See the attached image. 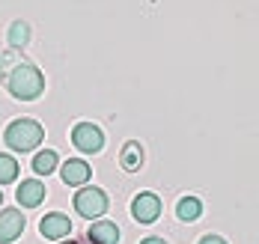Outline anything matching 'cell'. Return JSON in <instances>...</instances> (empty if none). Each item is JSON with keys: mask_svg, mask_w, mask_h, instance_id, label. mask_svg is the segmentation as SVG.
Listing matches in <instances>:
<instances>
[{"mask_svg": "<svg viewBox=\"0 0 259 244\" xmlns=\"http://www.w3.org/2000/svg\"><path fill=\"white\" fill-rule=\"evenodd\" d=\"M164 212V200L158 197L155 190H140L134 200H131V217H134V223H140V226H149V223H155L158 217Z\"/></svg>", "mask_w": 259, "mask_h": 244, "instance_id": "277c9868", "label": "cell"}, {"mask_svg": "<svg viewBox=\"0 0 259 244\" xmlns=\"http://www.w3.org/2000/svg\"><path fill=\"white\" fill-rule=\"evenodd\" d=\"M42 140H45V128H42V122H36L33 116H18V119H12L9 125H6V131H3V143L12 149V152H33L36 146H42Z\"/></svg>", "mask_w": 259, "mask_h": 244, "instance_id": "7a4b0ae2", "label": "cell"}, {"mask_svg": "<svg viewBox=\"0 0 259 244\" xmlns=\"http://www.w3.org/2000/svg\"><path fill=\"white\" fill-rule=\"evenodd\" d=\"M197 244H230V241H227L224 235H214V232H206V235H203V238H200Z\"/></svg>", "mask_w": 259, "mask_h": 244, "instance_id": "e0dca14e", "label": "cell"}, {"mask_svg": "<svg viewBox=\"0 0 259 244\" xmlns=\"http://www.w3.org/2000/svg\"><path fill=\"white\" fill-rule=\"evenodd\" d=\"M60 244H78V241H60Z\"/></svg>", "mask_w": 259, "mask_h": 244, "instance_id": "d6986e66", "label": "cell"}, {"mask_svg": "<svg viewBox=\"0 0 259 244\" xmlns=\"http://www.w3.org/2000/svg\"><path fill=\"white\" fill-rule=\"evenodd\" d=\"M3 86L9 89L12 99L18 102H36L42 92H45V75L39 66H33L30 60L15 63L6 75H3Z\"/></svg>", "mask_w": 259, "mask_h": 244, "instance_id": "6da1fadb", "label": "cell"}, {"mask_svg": "<svg viewBox=\"0 0 259 244\" xmlns=\"http://www.w3.org/2000/svg\"><path fill=\"white\" fill-rule=\"evenodd\" d=\"M75 212L80 217H87V220H93V217H104L107 215V209H110V200H107V193L102 188H90V185H83V188L75 193Z\"/></svg>", "mask_w": 259, "mask_h": 244, "instance_id": "3957f363", "label": "cell"}, {"mask_svg": "<svg viewBox=\"0 0 259 244\" xmlns=\"http://www.w3.org/2000/svg\"><path fill=\"white\" fill-rule=\"evenodd\" d=\"M200 215H203V200L200 197L188 193V197H182L176 203V217L182 223H194V220H200Z\"/></svg>", "mask_w": 259, "mask_h": 244, "instance_id": "7c38bea8", "label": "cell"}, {"mask_svg": "<svg viewBox=\"0 0 259 244\" xmlns=\"http://www.w3.org/2000/svg\"><path fill=\"white\" fill-rule=\"evenodd\" d=\"M24 229L27 217L21 215V209H0V244H12L15 238H21Z\"/></svg>", "mask_w": 259, "mask_h": 244, "instance_id": "52a82bcc", "label": "cell"}, {"mask_svg": "<svg viewBox=\"0 0 259 244\" xmlns=\"http://www.w3.org/2000/svg\"><path fill=\"white\" fill-rule=\"evenodd\" d=\"M72 146L83 155H99L104 149V131L96 122H78L72 128Z\"/></svg>", "mask_w": 259, "mask_h": 244, "instance_id": "5b68a950", "label": "cell"}, {"mask_svg": "<svg viewBox=\"0 0 259 244\" xmlns=\"http://www.w3.org/2000/svg\"><path fill=\"white\" fill-rule=\"evenodd\" d=\"M60 179L69 188H83L93 179V167L83 161V158H69V161L60 167Z\"/></svg>", "mask_w": 259, "mask_h": 244, "instance_id": "ba28073f", "label": "cell"}, {"mask_svg": "<svg viewBox=\"0 0 259 244\" xmlns=\"http://www.w3.org/2000/svg\"><path fill=\"white\" fill-rule=\"evenodd\" d=\"M45 197H48V190L39 179H21V185L15 190V200L21 209H39L45 203Z\"/></svg>", "mask_w": 259, "mask_h": 244, "instance_id": "9c48e42d", "label": "cell"}, {"mask_svg": "<svg viewBox=\"0 0 259 244\" xmlns=\"http://www.w3.org/2000/svg\"><path fill=\"white\" fill-rule=\"evenodd\" d=\"M140 244H167V241H164L161 235H149V238H143Z\"/></svg>", "mask_w": 259, "mask_h": 244, "instance_id": "ac0fdd59", "label": "cell"}, {"mask_svg": "<svg viewBox=\"0 0 259 244\" xmlns=\"http://www.w3.org/2000/svg\"><path fill=\"white\" fill-rule=\"evenodd\" d=\"M119 235H122L119 226L113 220H107V217L93 220L90 229H87V241L90 244H119Z\"/></svg>", "mask_w": 259, "mask_h": 244, "instance_id": "30bf717a", "label": "cell"}, {"mask_svg": "<svg viewBox=\"0 0 259 244\" xmlns=\"http://www.w3.org/2000/svg\"><path fill=\"white\" fill-rule=\"evenodd\" d=\"M21 60H24V57H21V51H15V48H12V51H3V54H0V75H6V72H9L15 63H21Z\"/></svg>", "mask_w": 259, "mask_h": 244, "instance_id": "2e32d148", "label": "cell"}, {"mask_svg": "<svg viewBox=\"0 0 259 244\" xmlns=\"http://www.w3.org/2000/svg\"><path fill=\"white\" fill-rule=\"evenodd\" d=\"M18 173H21V164L15 161L12 155L0 152V185H12V182H18Z\"/></svg>", "mask_w": 259, "mask_h": 244, "instance_id": "9a60e30c", "label": "cell"}, {"mask_svg": "<svg viewBox=\"0 0 259 244\" xmlns=\"http://www.w3.org/2000/svg\"><path fill=\"white\" fill-rule=\"evenodd\" d=\"M146 161V152H143V143L140 140H128L119 152V167L125 173H140V167Z\"/></svg>", "mask_w": 259, "mask_h": 244, "instance_id": "8fae6325", "label": "cell"}, {"mask_svg": "<svg viewBox=\"0 0 259 244\" xmlns=\"http://www.w3.org/2000/svg\"><path fill=\"white\" fill-rule=\"evenodd\" d=\"M0 206H3V193H0Z\"/></svg>", "mask_w": 259, "mask_h": 244, "instance_id": "ffe728a7", "label": "cell"}, {"mask_svg": "<svg viewBox=\"0 0 259 244\" xmlns=\"http://www.w3.org/2000/svg\"><path fill=\"white\" fill-rule=\"evenodd\" d=\"M57 164H60L57 152L54 149H42V152L33 155V173L36 176H51L54 170H57Z\"/></svg>", "mask_w": 259, "mask_h": 244, "instance_id": "5bb4252c", "label": "cell"}, {"mask_svg": "<svg viewBox=\"0 0 259 244\" xmlns=\"http://www.w3.org/2000/svg\"><path fill=\"white\" fill-rule=\"evenodd\" d=\"M39 235L45 241H63V238H69L72 235V220H69V215L48 212V215L39 220Z\"/></svg>", "mask_w": 259, "mask_h": 244, "instance_id": "8992f818", "label": "cell"}, {"mask_svg": "<svg viewBox=\"0 0 259 244\" xmlns=\"http://www.w3.org/2000/svg\"><path fill=\"white\" fill-rule=\"evenodd\" d=\"M6 42H9V48L24 51L27 42H30V24L27 21H12L9 30H6Z\"/></svg>", "mask_w": 259, "mask_h": 244, "instance_id": "4fadbf2b", "label": "cell"}]
</instances>
